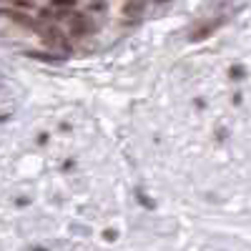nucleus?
Listing matches in <instances>:
<instances>
[{
  "instance_id": "nucleus-1",
  "label": "nucleus",
  "mask_w": 251,
  "mask_h": 251,
  "mask_svg": "<svg viewBox=\"0 0 251 251\" xmlns=\"http://www.w3.org/2000/svg\"><path fill=\"white\" fill-rule=\"evenodd\" d=\"M40 35H43V40H48V43L50 46H55V48H60V50H71V43H68V38L66 35H63V30L58 28V25H46L43 28V33H40Z\"/></svg>"
},
{
  "instance_id": "nucleus-2",
  "label": "nucleus",
  "mask_w": 251,
  "mask_h": 251,
  "mask_svg": "<svg viewBox=\"0 0 251 251\" xmlns=\"http://www.w3.org/2000/svg\"><path fill=\"white\" fill-rule=\"evenodd\" d=\"M91 33V20L88 15H83V13H75L71 18V35L73 38H83V35H88Z\"/></svg>"
},
{
  "instance_id": "nucleus-3",
  "label": "nucleus",
  "mask_w": 251,
  "mask_h": 251,
  "mask_svg": "<svg viewBox=\"0 0 251 251\" xmlns=\"http://www.w3.org/2000/svg\"><path fill=\"white\" fill-rule=\"evenodd\" d=\"M8 20H13V23H18V25H33V18L30 15H23L20 10H13V8H3L0 10Z\"/></svg>"
},
{
  "instance_id": "nucleus-4",
  "label": "nucleus",
  "mask_w": 251,
  "mask_h": 251,
  "mask_svg": "<svg viewBox=\"0 0 251 251\" xmlns=\"http://www.w3.org/2000/svg\"><path fill=\"white\" fill-rule=\"evenodd\" d=\"M123 13L128 15V18H136L143 13V0H128V3L123 5Z\"/></svg>"
},
{
  "instance_id": "nucleus-5",
  "label": "nucleus",
  "mask_w": 251,
  "mask_h": 251,
  "mask_svg": "<svg viewBox=\"0 0 251 251\" xmlns=\"http://www.w3.org/2000/svg\"><path fill=\"white\" fill-rule=\"evenodd\" d=\"M75 3L78 0H50V5L58 10H71V8H75Z\"/></svg>"
},
{
  "instance_id": "nucleus-6",
  "label": "nucleus",
  "mask_w": 251,
  "mask_h": 251,
  "mask_svg": "<svg viewBox=\"0 0 251 251\" xmlns=\"http://www.w3.org/2000/svg\"><path fill=\"white\" fill-rule=\"evenodd\" d=\"M106 239H108V241H113V239H116V231H111V228H108V231H106Z\"/></svg>"
},
{
  "instance_id": "nucleus-7",
  "label": "nucleus",
  "mask_w": 251,
  "mask_h": 251,
  "mask_svg": "<svg viewBox=\"0 0 251 251\" xmlns=\"http://www.w3.org/2000/svg\"><path fill=\"white\" fill-rule=\"evenodd\" d=\"M156 3H166V0H156Z\"/></svg>"
}]
</instances>
